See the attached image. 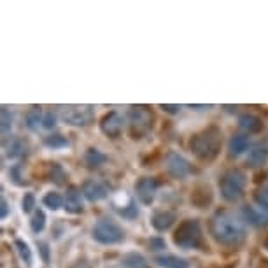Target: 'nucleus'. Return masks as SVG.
I'll use <instances>...</instances> for the list:
<instances>
[{"instance_id":"obj_40","label":"nucleus","mask_w":268,"mask_h":268,"mask_svg":"<svg viewBox=\"0 0 268 268\" xmlns=\"http://www.w3.org/2000/svg\"><path fill=\"white\" fill-rule=\"evenodd\" d=\"M75 268H89V266L86 265V263H78V266Z\"/></svg>"},{"instance_id":"obj_6","label":"nucleus","mask_w":268,"mask_h":268,"mask_svg":"<svg viewBox=\"0 0 268 268\" xmlns=\"http://www.w3.org/2000/svg\"><path fill=\"white\" fill-rule=\"evenodd\" d=\"M60 116L65 125L83 128L93 121V110L89 105H65L60 110Z\"/></svg>"},{"instance_id":"obj_7","label":"nucleus","mask_w":268,"mask_h":268,"mask_svg":"<svg viewBox=\"0 0 268 268\" xmlns=\"http://www.w3.org/2000/svg\"><path fill=\"white\" fill-rule=\"evenodd\" d=\"M130 131L133 139H142L152 126V114L146 107H131L128 114Z\"/></svg>"},{"instance_id":"obj_30","label":"nucleus","mask_w":268,"mask_h":268,"mask_svg":"<svg viewBox=\"0 0 268 268\" xmlns=\"http://www.w3.org/2000/svg\"><path fill=\"white\" fill-rule=\"evenodd\" d=\"M254 202L259 208L263 210H268V182L263 188H259L256 193H254Z\"/></svg>"},{"instance_id":"obj_28","label":"nucleus","mask_w":268,"mask_h":268,"mask_svg":"<svg viewBox=\"0 0 268 268\" xmlns=\"http://www.w3.org/2000/svg\"><path fill=\"white\" fill-rule=\"evenodd\" d=\"M30 228H32L33 233H41L42 229L46 228V214H44V210L37 208V210L33 212L32 219H30Z\"/></svg>"},{"instance_id":"obj_29","label":"nucleus","mask_w":268,"mask_h":268,"mask_svg":"<svg viewBox=\"0 0 268 268\" xmlns=\"http://www.w3.org/2000/svg\"><path fill=\"white\" fill-rule=\"evenodd\" d=\"M49 177L54 184H65V179H67V172L63 170V167L60 163H53L49 167Z\"/></svg>"},{"instance_id":"obj_33","label":"nucleus","mask_w":268,"mask_h":268,"mask_svg":"<svg viewBox=\"0 0 268 268\" xmlns=\"http://www.w3.org/2000/svg\"><path fill=\"white\" fill-rule=\"evenodd\" d=\"M147 247H149V251H165L167 249V242L163 240V238L161 237H152L151 240L147 242Z\"/></svg>"},{"instance_id":"obj_19","label":"nucleus","mask_w":268,"mask_h":268,"mask_svg":"<svg viewBox=\"0 0 268 268\" xmlns=\"http://www.w3.org/2000/svg\"><path fill=\"white\" fill-rule=\"evenodd\" d=\"M251 142H249V137L247 135H242V133H237L229 139L228 142V149H229V156H240L244 155L245 151L249 149Z\"/></svg>"},{"instance_id":"obj_4","label":"nucleus","mask_w":268,"mask_h":268,"mask_svg":"<svg viewBox=\"0 0 268 268\" xmlns=\"http://www.w3.org/2000/svg\"><path fill=\"white\" fill-rule=\"evenodd\" d=\"M174 244L181 249H198L203 244V232L198 219H186L174 232Z\"/></svg>"},{"instance_id":"obj_18","label":"nucleus","mask_w":268,"mask_h":268,"mask_svg":"<svg viewBox=\"0 0 268 268\" xmlns=\"http://www.w3.org/2000/svg\"><path fill=\"white\" fill-rule=\"evenodd\" d=\"M191 203L197 205L198 208H203L212 203V191L208 186H197L191 193Z\"/></svg>"},{"instance_id":"obj_13","label":"nucleus","mask_w":268,"mask_h":268,"mask_svg":"<svg viewBox=\"0 0 268 268\" xmlns=\"http://www.w3.org/2000/svg\"><path fill=\"white\" fill-rule=\"evenodd\" d=\"M81 191H83L84 198H86L88 202H93V203L107 198V195H109L107 188H105L100 181H95V179H89V181L84 182Z\"/></svg>"},{"instance_id":"obj_10","label":"nucleus","mask_w":268,"mask_h":268,"mask_svg":"<svg viewBox=\"0 0 268 268\" xmlns=\"http://www.w3.org/2000/svg\"><path fill=\"white\" fill-rule=\"evenodd\" d=\"M123 125H125V119L116 110H110V112L105 114L104 118L100 119V130L104 135H107L110 139H116L121 135Z\"/></svg>"},{"instance_id":"obj_5","label":"nucleus","mask_w":268,"mask_h":268,"mask_svg":"<svg viewBox=\"0 0 268 268\" xmlns=\"http://www.w3.org/2000/svg\"><path fill=\"white\" fill-rule=\"evenodd\" d=\"M91 237L95 242H99L102 245H118L121 242H125V229H123L114 219L102 218L95 223V226L91 229Z\"/></svg>"},{"instance_id":"obj_14","label":"nucleus","mask_w":268,"mask_h":268,"mask_svg":"<svg viewBox=\"0 0 268 268\" xmlns=\"http://www.w3.org/2000/svg\"><path fill=\"white\" fill-rule=\"evenodd\" d=\"M83 191L75 186H70L67 189V195H65V210L70 212V214H81L83 212Z\"/></svg>"},{"instance_id":"obj_22","label":"nucleus","mask_w":268,"mask_h":268,"mask_svg":"<svg viewBox=\"0 0 268 268\" xmlns=\"http://www.w3.org/2000/svg\"><path fill=\"white\" fill-rule=\"evenodd\" d=\"M28 152V142L25 139H14L7 147V156L9 158H21Z\"/></svg>"},{"instance_id":"obj_2","label":"nucleus","mask_w":268,"mask_h":268,"mask_svg":"<svg viewBox=\"0 0 268 268\" xmlns=\"http://www.w3.org/2000/svg\"><path fill=\"white\" fill-rule=\"evenodd\" d=\"M223 146V131L219 126H207L202 131L195 133L189 140V149L200 161H214L219 156Z\"/></svg>"},{"instance_id":"obj_27","label":"nucleus","mask_w":268,"mask_h":268,"mask_svg":"<svg viewBox=\"0 0 268 268\" xmlns=\"http://www.w3.org/2000/svg\"><path fill=\"white\" fill-rule=\"evenodd\" d=\"M69 139L63 137V135L60 133H54V135H48V137L44 139V146L49 147V149H65L69 147Z\"/></svg>"},{"instance_id":"obj_41","label":"nucleus","mask_w":268,"mask_h":268,"mask_svg":"<svg viewBox=\"0 0 268 268\" xmlns=\"http://www.w3.org/2000/svg\"><path fill=\"white\" fill-rule=\"evenodd\" d=\"M265 247L268 249V238H266V242H265Z\"/></svg>"},{"instance_id":"obj_26","label":"nucleus","mask_w":268,"mask_h":268,"mask_svg":"<svg viewBox=\"0 0 268 268\" xmlns=\"http://www.w3.org/2000/svg\"><path fill=\"white\" fill-rule=\"evenodd\" d=\"M0 128H2V135L6 137L7 133L11 131L12 128V121H14V114H12V110L9 107H6L4 105L2 109H0Z\"/></svg>"},{"instance_id":"obj_23","label":"nucleus","mask_w":268,"mask_h":268,"mask_svg":"<svg viewBox=\"0 0 268 268\" xmlns=\"http://www.w3.org/2000/svg\"><path fill=\"white\" fill-rule=\"evenodd\" d=\"M42 119H44V116H42V110L41 107H32L27 112V116H25V123H27V128L35 131L39 130V126H42Z\"/></svg>"},{"instance_id":"obj_35","label":"nucleus","mask_w":268,"mask_h":268,"mask_svg":"<svg viewBox=\"0 0 268 268\" xmlns=\"http://www.w3.org/2000/svg\"><path fill=\"white\" fill-rule=\"evenodd\" d=\"M9 177L12 179V182H14V184H18V186H23L25 182L21 181V174H20V165H14V167H12L11 170H9Z\"/></svg>"},{"instance_id":"obj_39","label":"nucleus","mask_w":268,"mask_h":268,"mask_svg":"<svg viewBox=\"0 0 268 268\" xmlns=\"http://www.w3.org/2000/svg\"><path fill=\"white\" fill-rule=\"evenodd\" d=\"M189 107L191 109H197V110H205V109H210L212 105H193V104H191Z\"/></svg>"},{"instance_id":"obj_3","label":"nucleus","mask_w":268,"mask_h":268,"mask_svg":"<svg viewBox=\"0 0 268 268\" xmlns=\"http://www.w3.org/2000/svg\"><path fill=\"white\" fill-rule=\"evenodd\" d=\"M245 186H247V176L240 168H229L219 177L221 198L229 203H235L244 197Z\"/></svg>"},{"instance_id":"obj_1","label":"nucleus","mask_w":268,"mask_h":268,"mask_svg":"<svg viewBox=\"0 0 268 268\" xmlns=\"http://www.w3.org/2000/svg\"><path fill=\"white\" fill-rule=\"evenodd\" d=\"M208 228H210V235L214 237V240L226 247H240L247 237L244 219H238L229 212H218L212 216Z\"/></svg>"},{"instance_id":"obj_20","label":"nucleus","mask_w":268,"mask_h":268,"mask_svg":"<svg viewBox=\"0 0 268 268\" xmlns=\"http://www.w3.org/2000/svg\"><path fill=\"white\" fill-rule=\"evenodd\" d=\"M83 160L88 168H99L107 161V155H104V152L97 147H89V149H86V152H84Z\"/></svg>"},{"instance_id":"obj_37","label":"nucleus","mask_w":268,"mask_h":268,"mask_svg":"<svg viewBox=\"0 0 268 268\" xmlns=\"http://www.w3.org/2000/svg\"><path fill=\"white\" fill-rule=\"evenodd\" d=\"M7 216H9V203H7V200L2 197V200H0V218L6 219Z\"/></svg>"},{"instance_id":"obj_36","label":"nucleus","mask_w":268,"mask_h":268,"mask_svg":"<svg viewBox=\"0 0 268 268\" xmlns=\"http://www.w3.org/2000/svg\"><path fill=\"white\" fill-rule=\"evenodd\" d=\"M37 245H39V251H41V254H42V261L48 265V263H49V245L46 244V242H39Z\"/></svg>"},{"instance_id":"obj_12","label":"nucleus","mask_w":268,"mask_h":268,"mask_svg":"<svg viewBox=\"0 0 268 268\" xmlns=\"http://www.w3.org/2000/svg\"><path fill=\"white\" fill-rule=\"evenodd\" d=\"M242 219L254 228H265L268 226V210H263V208L253 205H245L242 208Z\"/></svg>"},{"instance_id":"obj_25","label":"nucleus","mask_w":268,"mask_h":268,"mask_svg":"<svg viewBox=\"0 0 268 268\" xmlns=\"http://www.w3.org/2000/svg\"><path fill=\"white\" fill-rule=\"evenodd\" d=\"M14 249H16V253L20 254V258H21V261L25 263L27 266L32 265V249H30V245L27 244L25 240H21V238H16L14 240Z\"/></svg>"},{"instance_id":"obj_16","label":"nucleus","mask_w":268,"mask_h":268,"mask_svg":"<svg viewBox=\"0 0 268 268\" xmlns=\"http://www.w3.org/2000/svg\"><path fill=\"white\" fill-rule=\"evenodd\" d=\"M238 126L249 135H254V133H259L263 130V121L261 118L254 116V114H242L238 118Z\"/></svg>"},{"instance_id":"obj_11","label":"nucleus","mask_w":268,"mask_h":268,"mask_svg":"<svg viewBox=\"0 0 268 268\" xmlns=\"http://www.w3.org/2000/svg\"><path fill=\"white\" fill-rule=\"evenodd\" d=\"M177 219V214L174 210H168V208H158V210L152 212L151 216V226L156 229V232H167L174 226Z\"/></svg>"},{"instance_id":"obj_9","label":"nucleus","mask_w":268,"mask_h":268,"mask_svg":"<svg viewBox=\"0 0 268 268\" xmlns=\"http://www.w3.org/2000/svg\"><path fill=\"white\" fill-rule=\"evenodd\" d=\"M135 193L142 205H151L158 193V181L155 177H142L135 184Z\"/></svg>"},{"instance_id":"obj_32","label":"nucleus","mask_w":268,"mask_h":268,"mask_svg":"<svg viewBox=\"0 0 268 268\" xmlns=\"http://www.w3.org/2000/svg\"><path fill=\"white\" fill-rule=\"evenodd\" d=\"M56 112H53V110H49V112L44 114V119H42V128L46 130H53L54 126H56Z\"/></svg>"},{"instance_id":"obj_24","label":"nucleus","mask_w":268,"mask_h":268,"mask_svg":"<svg viewBox=\"0 0 268 268\" xmlns=\"http://www.w3.org/2000/svg\"><path fill=\"white\" fill-rule=\"evenodd\" d=\"M42 203H44L49 210H58V208L65 207V198H63L60 193H56V191H49V193L44 195Z\"/></svg>"},{"instance_id":"obj_8","label":"nucleus","mask_w":268,"mask_h":268,"mask_svg":"<svg viewBox=\"0 0 268 268\" xmlns=\"http://www.w3.org/2000/svg\"><path fill=\"white\" fill-rule=\"evenodd\" d=\"M165 168H167L168 176L174 179H186L191 174V170H193L189 161L176 151H170L167 155V158H165Z\"/></svg>"},{"instance_id":"obj_42","label":"nucleus","mask_w":268,"mask_h":268,"mask_svg":"<svg viewBox=\"0 0 268 268\" xmlns=\"http://www.w3.org/2000/svg\"><path fill=\"white\" fill-rule=\"evenodd\" d=\"M265 268H268V261H266V265H265Z\"/></svg>"},{"instance_id":"obj_31","label":"nucleus","mask_w":268,"mask_h":268,"mask_svg":"<svg viewBox=\"0 0 268 268\" xmlns=\"http://www.w3.org/2000/svg\"><path fill=\"white\" fill-rule=\"evenodd\" d=\"M33 208H35V195L25 193L23 200H21V210H23L25 214H28V212H32Z\"/></svg>"},{"instance_id":"obj_17","label":"nucleus","mask_w":268,"mask_h":268,"mask_svg":"<svg viewBox=\"0 0 268 268\" xmlns=\"http://www.w3.org/2000/svg\"><path fill=\"white\" fill-rule=\"evenodd\" d=\"M268 163V147L266 146H256L249 151L247 155V165L253 168L265 167Z\"/></svg>"},{"instance_id":"obj_38","label":"nucleus","mask_w":268,"mask_h":268,"mask_svg":"<svg viewBox=\"0 0 268 268\" xmlns=\"http://www.w3.org/2000/svg\"><path fill=\"white\" fill-rule=\"evenodd\" d=\"M160 107L168 114H177L179 110H181V105H177V104H163V105H160Z\"/></svg>"},{"instance_id":"obj_34","label":"nucleus","mask_w":268,"mask_h":268,"mask_svg":"<svg viewBox=\"0 0 268 268\" xmlns=\"http://www.w3.org/2000/svg\"><path fill=\"white\" fill-rule=\"evenodd\" d=\"M118 212L123 216V218H130V219L131 218H137V216H139V210H137V207H135L133 202H130L128 205L123 207V208H118Z\"/></svg>"},{"instance_id":"obj_15","label":"nucleus","mask_w":268,"mask_h":268,"mask_svg":"<svg viewBox=\"0 0 268 268\" xmlns=\"http://www.w3.org/2000/svg\"><path fill=\"white\" fill-rule=\"evenodd\" d=\"M155 263L160 268H189V263L186 261L184 258L177 256V254H168V253L155 256Z\"/></svg>"},{"instance_id":"obj_21","label":"nucleus","mask_w":268,"mask_h":268,"mask_svg":"<svg viewBox=\"0 0 268 268\" xmlns=\"http://www.w3.org/2000/svg\"><path fill=\"white\" fill-rule=\"evenodd\" d=\"M123 268H147V259L140 253H128L121 259Z\"/></svg>"}]
</instances>
